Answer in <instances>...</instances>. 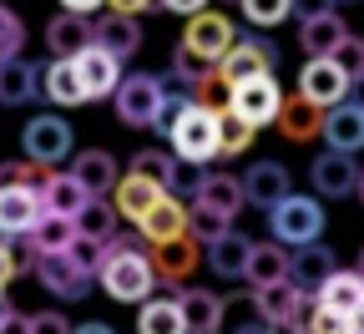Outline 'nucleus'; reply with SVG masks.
I'll return each instance as SVG.
<instances>
[{
    "mask_svg": "<svg viewBox=\"0 0 364 334\" xmlns=\"http://www.w3.org/2000/svg\"><path fill=\"white\" fill-rule=\"evenodd\" d=\"M71 66H76V81H81V97L86 102H107L117 91V81H122V66L112 56H102L97 46H86L81 56H71Z\"/></svg>",
    "mask_w": 364,
    "mask_h": 334,
    "instance_id": "f3484780",
    "label": "nucleus"
},
{
    "mask_svg": "<svg viewBox=\"0 0 364 334\" xmlns=\"http://www.w3.org/2000/svg\"><path fill=\"white\" fill-rule=\"evenodd\" d=\"M309 182H314L318 198H349L354 182H359V167H354V157H344V152H324V157L309 162Z\"/></svg>",
    "mask_w": 364,
    "mask_h": 334,
    "instance_id": "4be33fe9",
    "label": "nucleus"
},
{
    "mask_svg": "<svg viewBox=\"0 0 364 334\" xmlns=\"http://www.w3.org/2000/svg\"><path fill=\"white\" fill-rule=\"evenodd\" d=\"M66 259H71V268L81 278H91V273H102V263H107V244H97V238H71Z\"/></svg>",
    "mask_w": 364,
    "mask_h": 334,
    "instance_id": "ea45409f",
    "label": "nucleus"
},
{
    "mask_svg": "<svg viewBox=\"0 0 364 334\" xmlns=\"http://www.w3.org/2000/svg\"><path fill=\"white\" fill-rule=\"evenodd\" d=\"M253 309H258V319L263 324H273V329H304V319H309V309H314V299L309 294H299L294 283L284 278V283H268V289H253Z\"/></svg>",
    "mask_w": 364,
    "mask_h": 334,
    "instance_id": "6e6552de",
    "label": "nucleus"
},
{
    "mask_svg": "<svg viewBox=\"0 0 364 334\" xmlns=\"http://www.w3.org/2000/svg\"><path fill=\"white\" fill-rule=\"evenodd\" d=\"M41 218V198L26 182H0V238H26Z\"/></svg>",
    "mask_w": 364,
    "mask_h": 334,
    "instance_id": "2eb2a0df",
    "label": "nucleus"
},
{
    "mask_svg": "<svg viewBox=\"0 0 364 334\" xmlns=\"http://www.w3.org/2000/svg\"><path fill=\"white\" fill-rule=\"evenodd\" d=\"M344 36H349V26H344L339 11H324V16H314V21H299V46L309 51V61H329L339 51Z\"/></svg>",
    "mask_w": 364,
    "mask_h": 334,
    "instance_id": "b1692460",
    "label": "nucleus"
},
{
    "mask_svg": "<svg viewBox=\"0 0 364 334\" xmlns=\"http://www.w3.org/2000/svg\"><path fill=\"white\" fill-rule=\"evenodd\" d=\"M188 233L198 238V244H218L223 233H233V218H223V213H208L203 203H188Z\"/></svg>",
    "mask_w": 364,
    "mask_h": 334,
    "instance_id": "58836bf2",
    "label": "nucleus"
},
{
    "mask_svg": "<svg viewBox=\"0 0 364 334\" xmlns=\"http://www.w3.org/2000/svg\"><path fill=\"white\" fill-rule=\"evenodd\" d=\"M294 334H309V329H294Z\"/></svg>",
    "mask_w": 364,
    "mask_h": 334,
    "instance_id": "e2e57ef3",
    "label": "nucleus"
},
{
    "mask_svg": "<svg viewBox=\"0 0 364 334\" xmlns=\"http://www.w3.org/2000/svg\"><path fill=\"white\" fill-rule=\"evenodd\" d=\"M46 46H51V56L56 61H71V56H81L86 46H91V21L86 16H56L51 26H46Z\"/></svg>",
    "mask_w": 364,
    "mask_h": 334,
    "instance_id": "cd10ccee",
    "label": "nucleus"
},
{
    "mask_svg": "<svg viewBox=\"0 0 364 334\" xmlns=\"http://www.w3.org/2000/svg\"><path fill=\"white\" fill-rule=\"evenodd\" d=\"M329 6H354V0H329Z\"/></svg>",
    "mask_w": 364,
    "mask_h": 334,
    "instance_id": "052dcab7",
    "label": "nucleus"
},
{
    "mask_svg": "<svg viewBox=\"0 0 364 334\" xmlns=\"http://www.w3.org/2000/svg\"><path fill=\"white\" fill-rule=\"evenodd\" d=\"M21 51H26V21H21L16 11L0 6V66H6V61H21Z\"/></svg>",
    "mask_w": 364,
    "mask_h": 334,
    "instance_id": "a19ab883",
    "label": "nucleus"
},
{
    "mask_svg": "<svg viewBox=\"0 0 364 334\" xmlns=\"http://www.w3.org/2000/svg\"><path fill=\"white\" fill-rule=\"evenodd\" d=\"M162 97H167L162 76H152V71H132V76H122V81H117V91H112L117 122H122V127H136V132L152 127V122H157Z\"/></svg>",
    "mask_w": 364,
    "mask_h": 334,
    "instance_id": "7ed1b4c3",
    "label": "nucleus"
},
{
    "mask_svg": "<svg viewBox=\"0 0 364 334\" xmlns=\"http://www.w3.org/2000/svg\"><path fill=\"white\" fill-rule=\"evenodd\" d=\"M157 6L172 16H198V11H208V0H157Z\"/></svg>",
    "mask_w": 364,
    "mask_h": 334,
    "instance_id": "603ef678",
    "label": "nucleus"
},
{
    "mask_svg": "<svg viewBox=\"0 0 364 334\" xmlns=\"http://www.w3.org/2000/svg\"><path fill=\"white\" fill-rule=\"evenodd\" d=\"M71 228H76V238H97V244H107V238L117 233V213H112V203L91 198V203L71 218Z\"/></svg>",
    "mask_w": 364,
    "mask_h": 334,
    "instance_id": "e433bc0d",
    "label": "nucleus"
},
{
    "mask_svg": "<svg viewBox=\"0 0 364 334\" xmlns=\"http://www.w3.org/2000/svg\"><path fill=\"white\" fill-rule=\"evenodd\" d=\"M71 334H112V324H102V319H86V324H71Z\"/></svg>",
    "mask_w": 364,
    "mask_h": 334,
    "instance_id": "4d7b16f0",
    "label": "nucleus"
},
{
    "mask_svg": "<svg viewBox=\"0 0 364 334\" xmlns=\"http://www.w3.org/2000/svg\"><path fill=\"white\" fill-rule=\"evenodd\" d=\"M324 11H334L329 0H289V16H299V21H314V16H324Z\"/></svg>",
    "mask_w": 364,
    "mask_h": 334,
    "instance_id": "09e8293b",
    "label": "nucleus"
},
{
    "mask_svg": "<svg viewBox=\"0 0 364 334\" xmlns=\"http://www.w3.org/2000/svg\"><path fill=\"white\" fill-rule=\"evenodd\" d=\"M16 273H21V268H16V254H11L6 238H0V289H6V283H11Z\"/></svg>",
    "mask_w": 364,
    "mask_h": 334,
    "instance_id": "864d4df0",
    "label": "nucleus"
},
{
    "mask_svg": "<svg viewBox=\"0 0 364 334\" xmlns=\"http://www.w3.org/2000/svg\"><path fill=\"white\" fill-rule=\"evenodd\" d=\"M142 21H132V16H102V21H91V46H97L102 56H112L117 66L127 56L142 51Z\"/></svg>",
    "mask_w": 364,
    "mask_h": 334,
    "instance_id": "4468645a",
    "label": "nucleus"
},
{
    "mask_svg": "<svg viewBox=\"0 0 364 334\" xmlns=\"http://www.w3.org/2000/svg\"><path fill=\"white\" fill-rule=\"evenodd\" d=\"M273 66H279V51H273V41L263 36H238L233 46H228V56L213 66V76L233 91L243 81H258V76H273Z\"/></svg>",
    "mask_w": 364,
    "mask_h": 334,
    "instance_id": "20e7f679",
    "label": "nucleus"
},
{
    "mask_svg": "<svg viewBox=\"0 0 364 334\" xmlns=\"http://www.w3.org/2000/svg\"><path fill=\"white\" fill-rule=\"evenodd\" d=\"M193 203H203L208 213H223V218H233V213L243 208V187H238V177H233V172H208L203 193H198Z\"/></svg>",
    "mask_w": 364,
    "mask_h": 334,
    "instance_id": "7c9ffc66",
    "label": "nucleus"
},
{
    "mask_svg": "<svg viewBox=\"0 0 364 334\" xmlns=\"http://www.w3.org/2000/svg\"><path fill=\"white\" fill-rule=\"evenodd\" d=\"M31 273H36V283H41L46 294H56V299H66V304H71V299H86V289H91V283L71 268L66 254H36Z\"/></svg>",
    "mask_w": 364,
    "mask_h": 334,
    "instance_id": "a211bd4d",
    "label": "nucleus"
},
{
    "mask_svg": "<svg viewBox=\"0 0 364 334\" xmlns=\"http://www.w3.org/2000/svg\"><path fill=\"white\" fill-rule=\"evenodd\" d=\"M268 233L279 238V244H294V254H299V249L324 238V208H318V198L289 193L279 208H268Z\"/></svg>",
    "mask_w": 364,
    "mask_h": 334,
    "instance_id": "f03ea898",
    "label": "nucleus"
},
{
    "mask_svg": "<svg viewBox=\"0 0 364 334\" xmlns=\"http://www.w3.org/2000/svg\"><path fill=\"white\" fill-rule=\"evenodd\" d=\"M142 254H147V263H152V278H167L177 294H182V278H193L198 263H203V244H198L193 233L172 238V244H147Z\"/></svg>",
    "mask_w": 364,
    "mask_h": 334,
    "instance_id": "1a4fd4ad",
    "label": "nucleus"
},
{
    "mask_svg": "<svg viewBox=\"0 0 364 334\" xmlns=\"http://www.w3.org/2000/svg\"><path fill=\"white\" fill-rule=\"evenodd\" d=\"M329 61L344 71V81H349V86H354V81H364V36H354V31H349V36L339 41V51H334Z\"/></svg>",
    "mask_w": 364,
    "mask_h": 334,
    "instance_id": "79ce46f5",
    "label": "nucleus"
},
{
    "mask_svg": "<svg viewBox=\"0 0 364 334\" xmlns=\"http://www.w3.org/2000/svg\"><path fill=\"white\" fill-rule=\"evenodd\" d=\"M167 142H172V157L208 167V157H218V112L188 107V112H182V122L167 132Z\"/></svg>",
    "mask_w": 364,
    "mask_h": 334,
    "instance_id": "423d86ee",
    "label": "nucleus"
},
{
    "mask_svg": "<svg viewBox=\"0 0 364 334\" xmlns=\"http://www.w3.org/2000/svg\"><path fill=\"white\" fill-rule=\"evenodd\" d=\"M203 182H208V167L203 162H182L167 152V167H162V193L177 198V203H193L203 193Z\"/></svg>",
    "mask_w": 364,
    "mask_h": 334,
    "instance_id": "c756f323",
    "label": "nucleus"
},
{
    "mask_svg": "<svg viewBox=\"0 0 364 334\" xmlns=\"http://www.w3.org/2000/svg\"><path fill=\"white\" fill-rule=\"evenodd\" d=\"M0 334H26V314L16 304H0Z\"/></svg>",
    "mask_w": 364,
    "mask_h": 334,
    "instance_id": "8fccbe9b",
    "label": "nucleus"
},
{
    "mask_svg": "<svg viewBox=\"0 0 364 334\" xmlns=\"http://www.w3.org/2000/svg\"><path fill=\"white\" fill-rule=\"evenodd\" d=\"M21 147H26V162L46 167L51 172V162H66L71 157V122L46 112V117H31L26 132H21Z\"/></svg>",
    "mask_w": 364,
    "mask_h": 334,
    "instance_id": "39448f33",
    "label": "nucleus"
},
{
    "mask_svg": "<svg viewBox=\"0 0 364 334\" xmlns=\"http://www.w3.org/2000/svg\"><path fill=\"white\" fill-rule=\"evenodd\" d=\"M162 167H167V152L162 147H142L132 157V172H142V177H152V182H162Z\"/></svg>",
    "mask_w": 364,
    "mask_h": 334,
    "instance_id": "49530a36",
    "label": "nucleus"
},
{
    "mask_svg": "<svg viewBox=\"0 0 364 334\" xmlns=\"http://www.w3.org/2000/svg\"><path fill=\"white\" fill-rule=\"evenodd\" d=\"M253 127L243 122V117H233V112H218V157H243L248 147H253Z\"/></svg>",
    "mask_w": 364,
    "mask_h": 334,
    "instance_id": "4c0bfd02",
    "label": "nucleus"
},
{
    "mask_svg": "<svg viewBox=\"0 0 364 334\" xmlns=\"http://www.w3.org/2000/svg\"><path fill=\"white\" fill-rule=\"evenodd\" d=\"M279 107H284V91H279V81H273V76H258V81H243V86L228 91V112L243 117L253 132H258L263 122H279Z\"/></svg>",
    "mask_w": 364,
    "mask_h": 334,
    "instance_id": "9d476101",
    "label": "nucleus"
},
{
    "mask_svg": "<svg viewBox=\"0 0 364 334\" xmlns=\"http://www.w3.org/2000/svg\"><path fill=\"white\" fill-rule=\"evenodd\" d=\"M177 309H182L188 334H218L228 324V299L213 294V289H182L177 294Z\"/></svg>",
    "mask_w": 364,
    "mask_h": 334,
    "instance_id": "aec40b11",
    "label": "nucleus"
},
{
    "mask_svg": "<svg viewBox=\"0 0 364 334\" xmlns=\"http://www.w3.org/2000/svg\"><path fill=\"white\" fill-rule=\"evenodd\" d=\"M117 157L107 152V147H86V152H76V162H71V182L81 187L86 198H107L112 187H117Z\"/></svg>",
    "mask_w": 364,
    "mask_h": 334,
    "instance_id": "6ab92c4d",
    "label": "nucleus"
},
{
    "mask_svg": "<svg viewBox=\"0 0 364 334\" xmlns=\"http://www.w3.org/2000/svg\"><path fill=\"white\" fill-rule=\"evenodd\" d=\"M354 273H359V278H364V249H359V263H354Z\"/></svg>",
    "mask_w": 364,
    "mask_h": 334,
    "instance_id": "bf43d9fd",
    "label": "nucleus"
},
{
    "mask_svg": "<svg viewBox=\"0 0 364 334\" xmlns=\"http://www.w3.org/2000/svg\"><path fill=\"white\" fill-rule=\"evenodd\" d=\"M172 76L193 91L198 81H208V76H213V66H208V61H198V56L188 51V46H177V51H172Z\"/></svg>",
    "mask_w": 364,
    "mask_h": 334,
    "instance_id": "c03bdc74",
    "label": "nucleus"
},
{
    "mask_svg": "<svg viewBox=\"0 0 364 334\" xmlns=\"http://www.w3.org/2000/svg\"><path fill=\"white\" fill-rule=\"evenodd\" d=\"M0 304H6V289H0Z\"/></svg>",
    "mask_w": 364,
    "mask_h": 334,
    "instance_id": "680f3d73",
    "label": "nucleus"
},
{
    "mask_svg": "<svg viewBox=\"0 0 364 334\" xmlns=\"http://www.w3.org/2000/svg\"><path fill=\"white\" fill-rule=\"evenodd\" d=\"M233 41H238V31H233V21H228V16L198 11V16H188V26H182V41H177V46H188L198 61L218 66V61L228 56V46H233Z\"/></svg>",
    "mask_w": 364,
    "mask_h": 334,
    "instance_id": "0eeeda50",
    "label": "nucleus"
},
{
    "mask_svg": "<svg viewBox=\"0 0 364 334\" xmlns=\"http://www.w3.org/2000/svg\"><path fill=\"white\" fill-rule=\"evenodd\" d=\"M233 334H279V329H273V324H263V319L253 314V324L243 319V324H233Z\"/></svg>",
    "mask_w": 364,
    "mask_h": 334,
    "instance_id": "6e6d98bb",
    "label": "nucleus"
},
{
    "mask_svg": "<svg viewBox=\"0 0 364 334\" xmlns=\"http://www.w3.org/2000/svg\"><path fill=\"white\" fill-rule=\"evenodd\" d=\"M142 238L136 233H112L107 238V263H102V289H107V299H117V304H147L152 299V289H157V278H152V263H147V254L136 249Z\"/></svg>",
    "mask_w": 364,
    "mask_h": 334,
    "instance_id": "f257e3e1",
    "label": "nucleus"
},
{
    "mask_svg": "<svg viewBox=\"0 0 364 334\" xmlns=\"http://www.w3.org/2000/svg\"><path fill=\"white\" fill-rule=\"evenodd\" d=\"M36 97H51L56 107H81V81H76V66L71 61H51V66H36Z\"/></svg>",
    "mask_w": 364,
    "mask_h": 334,
    "instance_id": "bb28decb",
    "label": "nucleus"
},
{
    "mask_svg": "<svg viewBox=\"0 0 364 334\" xmlns=\"http://www.w3.org/2000/svg\"><path fill=\"white\" fill-rule=\"evenodd\" d=\"M243 278L253 283V289H268V283H284V278H289V254H284L279 244H248Z\"/></svg>",
    "mask_w": 364,
    "mask_h": 334,
    "instance_id": "c85d7f7f",
    "label": "nucleus"
},
{
    "mask_svg": "<svg viewBox=\"0 0 364 334\" xmlns=\"http://www.w3.org/2000/svg\"><path fill=\"white\" fill-rule=\"evenodd\" d=\"M26 334H71L66 314H26Z\"/></svg>",
    "mask_w": 364,
    "mask_h": 334,
    "instance_id": "de8ad7c7",
    "label": "nucleus"
},
{
    "mask_svg": "<svg viewBox=\"0 0 364 334\" xmlns=\"http://www.w3.org/2000/svg\"><path fill=\"white\" fill-rule=\"evenodd\" d=\"M238 187H243V208H279L289 193H294V182H289V167L284 162H253L243 177H238Z\"/></svg>",
    "mask_w": 364,
    "mask_h": 334,
    "instance_id": "f8f14e48",
    "label": "nucleus"
},
{
    "mask_svg": "<svg viewBox=\"0 0 364 334\" xmlns=\"http://www.w3.org/2000/svg\"><path fill=\"white\" fill-rule=\"evenodd\" d=\"M136 334H188L177 299H147L142 314H136Z\"/></svg>",
    "mask_w": 364,
    "mask_h": 334,
    "instance_id": "c9c22d12",
    "label": "nucleus"
},
{
    "mask_svg": "<svg viewBox=\"0 0 364 334\" xmlns=\"http://www.w3.org/2000/svg\"><path fill=\"white\" fill-rule=\"evenodd\" d=\"M97 6H107V0H61L66 16H86V21H91V11H97Z\"/></svg>",
    "mask_w": 364,
    "mask_h": 334,
    "instance_id": "5fc2aeb1",
    "label": "nucleus"
},
{
    "mask_svg": "<svg viewBox=\"0 0 364 334\" xmlns=\"http://www.w3.org/2000/svg\"><path fill=\"white\" fill-rule=\"evenodd\" d=\"M299 97L314 107V112H329L339 102H349V81L334 61H304L299 71Z\"/></svg>",
    "mask_w": 364,
    "mask_h": 334,
    "instance_id": "9b49d317",
    "label": "nucleus"
},
{
    "mask_svg": "<svg viewBox=\"0 0 364 334\" xmlns=\"http://www.w3.org/2000/svg\"><path fill=\"white\" fill-rule=\"evenodd\" d=\"M318 127H324V112H314L304 97H294V102L279 107V132H284L289 142H314Z\"/></svg>",
    "mask_w": 364,
    "mask_h": 334,
    "instance_id": "72a5a7b5",
    "label": "nucleus"
},
{
    "mask_svg": "<svg viewBox=\"0 0 364 334\" xmlns=\"http://www.w3.org/2000/svg\"><path fill=\"white\" fill-rule=\"evenodd\" d=\"M182 233H188V203H177L167 193L152 203V213L142 223H136V238H142V244H172Z\"/></svg>",
    "mask_w": 364,
    "mask_h": 334,
    "instance_id": "393cba45",
    "label": "nucleus"
},
{
    "mask_svg": "<svg viewBox=\"0 0 364 334\" xmlns=\"http://www.w3.org/2000/svg\"><path fill=\"white\" fill-rule=\"evenodd\" d=\"M26 102H36V66L6 61L0 66V107H26Z\"/></svg>",
    "mask_w": 364,
    "mask_h": 334,
    "instance_id": "f704fd0d",
    "label": "nucleus"
},
{
    "mask_svg": "<svg viewBox=\"0 0 364 334\" xmlns=\"http://www.w3.org/2000/svg\"><path fill=\"white\" fill-rule=\"evenodd\" d=\"M36 198H41V213H56V218H76L91 198L71 182V172H46L36 182Z\"/></svg>",
    "mask_w": 364,
    "mask_h": 334,
    "instance_id": "a878e982",
    "label": "nucleus"
},
{
    "mask_svg": "<svg viewBox=\"0 0 364 334\" xmlns=\"http://www.w3.org/2000/svg\"><path fill=\"white\" fill-rule=\"evenodd\" d=\"M238 6H243L248 26H258V31H268V26L289 21V0H238Z\"/></svg>",
    "mask_w": 364,
    "mask_h": 334,
    "instance_id": "37998d69",
    "label": "nucleus"
},
{
    "mask_svg": "<svg viewBox=\"0 0 364 334\" xmlns=\"http://www.w3.org/2000/svg\"><path fill=\"white\" fill-rule=\"evenodd\" d=\"M354 193H359V203H364V172H359V182H354Z\"/></svg>",
    "mask_w": 364,
    "mask_h": 334,
    "instance_id": "13d9d810",
    "label": "nucleus"
},
{
    "mask_svg": "<svg viewBox=\"0 0 364 334\" xmlns=\"http://www.w3.org/2000/svg\"><path fill=\"white\" fill-rule=\"evenodd\" d=\"M248 244H253V238H243V233H223L218 244H208V263H213V273H218V278H243Z\"/></svg>",
    "mask_w": 364,
    "mask_h": 334,
    "instance_id": "2f4dec72",
    "label": "nucleus"
},
{
    "mask_svg": "<svg viewBox=\"0 0 364 334\" xmlns=\"http://www.w3.org/2000/svg\"><path fill=\"white\" fill-rule=\"evenodd\" d=\"M339 263H334V249H324V244H309V249H299L294 259H289V283H294V289L299 294H318V289H324V278L334 273Z\"/></svg>",
    "mask_w": 364,
    "mask_h": 334,
    "instance_id": "5701e85b",
    "label": "nucleus"
},
{
    "mask_svg": "<svg viewBox=\"0 0 364 334\" xmlns=\"http://www.w3.org/2000/svg\"><path fill=\"white\" fill-rule=\"evenodd\" d=\"M188 107H193V97H182V91H167V97H162V107H157V122H152V127L167 137V132L182 122V112H188Z\"/></svg>",
    "mask_w": 364,
    "mask_h": 334,
    "instance_id": "a18cd8bd",
    "label": "nucleus"
},
{
    "mask_svg": "<svg viewBox=\"0 0 364 334\" xmlns=\"http://www.w3.org/2000/svg\"><path fill=\"white\" fill-rule=\"evenodd\" d=\"M157 198H162V182H152V177H142V172H127V177H117V187H112V213H122V218L136 228V223L152 213Z\"/></svg>",
    "mask_w": 364,
    "mask_h": 334,
    "instance_id": "412c9836",
    "label": "nucleus"
},
{
    "mask_svg": "<svg viewBox=\"0 0 364 334\" xmlns=\"http://www.w3.org/2000/svg\"><path fill=\"white\" fill-rule=\"evenodd\" d=\"M318 137L329 142V152L354 157V152L364 147V107H359V102H339V107H329V112H324V127H318Z\"/></svg>",
    "mask_w": 364,
    "mask_h": 334,
    "instance_id": "dca6fc26",
    "label": "nucleus"
},
{
    "mask_svg": "<svg viewBox=\"0 0 364 334\" xmlns=\"http://www.w3.org/2000/svg\"><path fill=\"white\" fill-rule=\"evenodd\" d=\"M314 309H324V314L354 324V319L364 314V278H359L354 268H334V273L324 278V289L314 294Z\"/></svg>",
    "mask_w": 364,
    "mask_h": 334,
    "instance_id": "ddd939ff",
    "label": "nucleus"
},
{
    "mask_svg": "<svg viewBox=\"0 0 364 334\" xmlns=\"http://www.w3.org/2000/svg\"><path fill=\"white\" fill-rule=\"evenodd\" d=\"M107 6H112V16H132V21H136L142 11H152L157 0H107Z\"/></svg>",
    "mask_w": 364,
    "mask_h": 334,
    "instance_id": "3c124183",
    "label": "nucleus"
},
{
    "mask_svg": "<svg viewBox=\"0 0 364 334\" xmlns=\"http://www.w3.org/2000/svg\"><path fill=\"white\" fill-rule=\"evenodd\" d=\"M344 334H359V329H344Z\"/></svg>",
    "mask_w": 364,
    "mask_h": 334,
    "instance_id": "0e129e2a",
    "label": "nucleus"
},
{
    "mask_svg": "<svg viewBox=\"0 0 364 334\" xmlns=\"http://www.w3.org/2000/svg\"><path fill=\"white\" fill-rule=\"evenodd\" d=\"M71 238H76L71 218H56V213H41V218H36V228L26 233V244H31L36 254H66V249H71Z\"/></svg>",
    "mask_w": 364,
    "mask_h": 334,
    "instance_id": "473e14b6",
    "label": "nucleus"
}]
</instances>
